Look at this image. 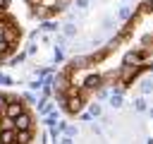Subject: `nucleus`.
Segmentation results:
<instances>
[{
  "instance_id": "nucleus-1",
  "label": "nucleus",
  "mask_w": 153,
  "mask_h": 144,
  "mask_svg": "<svg viewBox=\"0 0 153 144\" xmlns=\"http://www.w3.org/2000/svg\"><path fill=\"white\" fill-rule=\"evenodd\" d=\"M139 65H122L120 70H117V79H120V84L122 86H127V84H131L134 79H136V74H139Z\"/></svg>"
},
{
  "instance_id": "nucleus-2",
  "label": "nucleus",
  "mask_w": 153,
  "mask_h": 144,
  "mask_svg": "<svg viewBox=\"0 0 153 144\" xmlns=\"http://www.w3.org/2000/svg\"><path fill=\"white\" fill-rule=\"evenodd\" d=\"M22 113H26V110H24V106H22V98H14V96H10V103H7V108H5V115H2V118L17 120Z\"/></svg>"
},
{
  "instance_id": "nucleus-3",
  "label": "nucleus",
  "mask_w": 153,
  "mask_h": 144,
  "mask_svg": "<svg viewBox=\"0 0 153 144\" xmlns=\"http://www.w3.org/2000/svg\"><path fill=\"white\" fill-rule=\"evenodd\" d=\"M19 36H22V31L17 29V24H14L12 19H5V36H2V38H5L10 46H17Z\"/></svg>"
},
{
  "instance_id": "nucleus-4",
  "label": "nucleus",
  "mask_w": 153,
  "mask_h": 144,
  "mask_svg": "<svg viewBox=\"0 0 153 144\" xmlns=\"http://www.w3.org/2000/svg\"><path fill=\"white\" fill-rule=\"evenodd\" d=\"M31 127H33V120H31L29 113H22V115L14 120V130H19V132H29Z\"/></svg>"
},
{
  "instance_id": "nucleus-5",
  "label": "nucleus",
  "mask_w": 153,
  "mask_h": 144,
  "mask_svg": "<svg viewBox=\"0 0 153 144\" xmlns=\"http://www.w3.org/2000/svg\"><path fill=\"white\" fill-rule=\"evenodd\" d=\"M0 144H19V134L17 130H0Z\"/></svg>"
},
{
  "instance_id": "nucleus-6",
  "label": "nucleus",
  "mask_w": 153,
  "mask_h": 144,
  "mask_svg": "<svg viewBox=\"0 0 153 144\" xmlns=\"http://www.w3.org/2000/svg\"><path fill=\"white\" fill-rule=\"evenodd\" d=\"M117 17H120V19H124V22H129V19H131V7H127V5H124V7H120Z\"/></svg>"
},
{
  "instance_id": "nucleus-7",
  "label": "nucleus",
  "mask_w": 153,
  "mask_h": 144,
  "mask_svg": "<svg viewBox=\"0 0 153 144\" xmlns=\"http://www.w3.org/2000/svg\"><path fill=\"white\" fill-rule=\"evenodd\" d=\"M110 106H112V108H120V106H122V94H120V91H115V94L110 96Z\"/></svg>"
},
{
  "instance_id": "nucleus-8",
  "label": "nucleus",
  "mask_w": 153,
  "mask_h": 144,
  "mask_svg": "<svg viewBox=\"0 0 153 144\" xmlns=\"http://www.w3.org/2000/svg\"><path fill=\"white\" fill-rule=\"evenodd\" d=\"M41 29H43V31H55V29H57V22H53V19H45Z\"/></svg>"
},
{
  "instance_id": "nucleus-9",
  "label": "nucleus",
  "mask_w": 153,
  "mask_h": 144,
  "mask_svg": "<svg viewBox=\"0 0 153 144\" xmlns=\"http://www.w3.org/2000/svg\"><path fill=\"white\" fill-rule=\"evenodd\" d=\"M88 113H91V118H98V115H100V113H103V108H100V106H98V103H93V106H91V108H88Z\"/></svg>"
},
{
  "instance_id": "nucleus-10",
  "label": "nucleus",
  "mask_w": 153,
  "mask_h": 144,
  "mask_svg": "<svg viewBox=\"0 0 153 144\" xmlns=\"http://www.w3.org/2000/svg\"><path fill=\"white\" fill-rule=\"evenodd\" d=\"M74 34H76V26H74L72 22H69V24H65V36H74Z\"/></svg>"
},
{
  "instance_id": "nucleus-11",
  "label": "nucleus",
  "mask_w": 153,
  "mask_h": 144,
  "mask_svg": "<svg viewBox=\"0 0 153 144\" xmlns=\"http://www.w3.org/2000/svg\"><path fill=\"white\" fill-rule=\"evenodd\" d=\"M141 91H143V94H151V91H153V82H151V79H146V82L141 84Z\"/></svg>"
},
{
  "instance_id": "nucleus-12",
  "label": "nucleus",
  "mask_w": 153,
  "mask_h": 144,
  "mask_svg": "<svg viewBox=\"0 0 153 144\" xmlns=\"http://www.w3.org/2000/svg\"><path fill=\"white\" fill-rule=\"evenodd\" d=\"M134 108H136L139 113H143V110H146V101H143V98H136V101H134Z\"/></svg>"
},
{
  "instance_id": "nucleus-13",
  "label": "nucleus",
  "mask_w": 153,
  "mask_h": 144,
  "mask_svg": "<svg viewBox=\"0 0 153 144\" xmlns=\"http://www.w3.org/2000/svg\"><path fill=\"white\" fill-rule=\"evenodd\" d=\"M53 58H55L57 62H62V60H65V53H62V48H57V46H55V53H53Z\"/></svg>"
},
{
  "instance_id": "nucleus-14",
  "label": "nucleus",
  "mask_w": 153,
  "mask_h": 144,
  "mask_svg": "<svg viewBox=\"0 0 153 144\" xmlns=\"http://www.w3.org/2000/svg\"><path fill=\"white\" fill-rule=\"evenodd\" d=\"M141 10H143V12H153V0H146Z\"/></svg>"
},
{
  "instance_id": "nucleus-15",
  "label": "nucleus",
  "mask_w": 153,
  "mask_h": 144,
  "mask_svg": "<svg viewBox=\"0 0 153 144\" xmlns=\"http://www.w3.org/2000/svg\"><path fill=\"white\" fill-rule=\"evenodd\" d=\"M22 98H24V101H26V103H36V96H33V94H24V96H22Z\"/></svg>"
},
{
  "instance_id": "nucleus-16",
  "label": "nucleus",
  "mask_w": 153,
  "mask_h": 144,
  "mask_svg": "<svg viewBox=\"0 0 153 144\" xmlns=\"http://www.w3.org/2000/svg\"><path fill=\"white\" fill-rule=\"evenodd\" d=\"M76 132H79V130H76V127H65V134H67V137H74V134H76Z\"/></svg>"
},
{
  "instance_id": "nucleus-17",
  "label": "nucleus",
  "mask_w": 153,
  "mask_h": 144,
  "mask_svg": "<svg viewBox=\"0 0 153 144\" xmlns=\"http://www.w3.org/2000/svg\"><path fill=\"white\" fill-rule=\"evenodd\" d=\"M76 7H81V10H86V7H88V0H76Z\"/></svg>"
},
{
  "instance_id": "nucleus-18",
  "label": "nucleus",
  "mask_w": 153,
  "mask_h": 144,
  "mask_svg": "<svg viewBox=\"0 0 153 144\" xmlns=\"http://www.w3.org/2000/svg\"><path fill=\"white\" fill-rule=\"evenodd\" d=\"M0 84H12V79L7 74H0Z\"/></svg>"
},
{
  "instance_id": "nucleus-19",
  "label": "nucleus",
  "mask_w": 153,
  "mask_h": 144,
  "mask_svg": "<svg viewBox=\"0 0 153 144\" xmlns=\"http://www.w3.org/2000/svg\"><path fill=\"white\" fill-rule=\"evenodd\" d=\"M60 144H74V142H72V137H67V134H65V137L60 139Z\"/></svg>"
},
{
  "instance_id": "nucleus-20",
  "label": "nucleus",
  "mask_w": 153,
  "mask_h": 144,
  "mask_svg": "<svg viewBox=\"0 0 153 144\" xmlns=\"http://www.w3.org/2000/svg\"><path fill=\"white\" fill-rule=\"evenodd\" d=\"M151 118H153V110H151Z\"/></svg>"
}]
</instances>
